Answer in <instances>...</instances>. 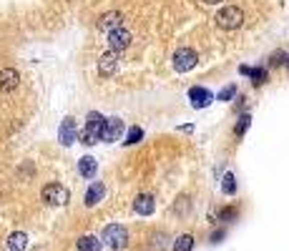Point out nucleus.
<instances>
[{
  "instance_id": "obj_1",
  "label": "nucleus",
  "mask_w": 289,
  "mask_h": 251,
  "mask_svg": "<svg viewBox=\"0 0 289 251\" xmlns=\"http://www.w3.org/2000/svg\"><path fill=\"white\" fill-rule=\"evenodd\" d=\"M214 21H216V26H219L221 31H236V28H241V23H244V13H241V8H236V6H226V8H221V11L214 16Z\"/></svg>"
},
{
  "instance_id": "obj_2",
  "label": "nucleus",
  "mask_w": 289,
  "mask_h": 251,
  "mask_svg": "<svg viewBox=\"0 0 289 251\" xmlns=\"http://www.w3.org/2000/svg\"><path fill=\"white\" fill-rule=\"evenodd\" d=\"M171 66L176 73H189L199 66V53L194 48H176V53L171 56Z\"/></svg>"
},
{
  "instance_id": "obj_3",
  "label": "nucleus",
  "mask_w": 289,
  "mask_h": 251,
  "mask_svg": "<svg viewBox=\"0 0 289 251\" xmlns=\"http://www.w3.org/2000/svg\"><path fill=\"white\" fill-rule=\"evenodd\" d=\"M41 198H43L48 206H63V203L71 198V193H68V188H66L63 183L51 181V183H46V186L41 188Z\"/></svg>"
},
{
  "instance_id": "obj_4",
  "label": "nucleus",
  "mask_w": 289,
  "mask_h": 251,
  "mask_svg": "<svg viewBox=\"0 0 289 251\" xmlns=\"http://www.w3.org/2000/svg\"><path fill=\"white\" fill-rule=\"evenodd\" d=\"M103 243L106 246H111V248H123L126 243H128V231H126V226H121V223H111V226H106L103 228Z\"/></svg>"
},
{
  "instance_id": "obj_5",
  "label": "nucleus",
  "mask_w": 289,
  "mask_h": 251,
  "mask_svg": "<svg viewBox=\"0 0 289 251\" xmlns=\"http://www.w3.org/2000/svg\"><path fill=\"white\" fill-rule=\"evenodd\" d=\"M78 126H76V118L73 116H66L63 118V123H61V128H58V141H61V146H73L76 143V138H78Z\"/></svg>"
},
{
  "instance_id": "obj_6",
  "label": "nucleus",
  "mask_w": 289,
  "mask_h": 251,
  "mask_svg": "<svg viewBox=\"0 0 289 251\" xmlns=\"http://www.w3.org/2000/svg\"><path fill=\"white\" fill-rule=\"evenodd\" d=\"M123 131H126V126H123V121L121 118H106V128H103V136H101V141L103 143H113V141H121V136H123Z\"/></svg>"
},
{
  "instance_id": "obj_7",
  "label": "nucleus",
  "mask_w": 289,
  "mask_h": 251,
  "mask_svg": "<svg viewBox=\"0 0 289 251\" xmlns=\"http://www.w3.org/2000/svg\"><path fill=\"white\" fill-rule=\"evenodd\" d=\"M131 33L126 31V28H118V31H111L108 33V48L113 51V53H118V51H126L128 46H131Z\"/></svg>"
},
{
  "instance_id": "obj_8",
  "label": "nucleus",
  "mask_w": 289,
  "mask_h": 251,
  "mask_svg": "<svg viewBox=\"0 0 289 251\" xmlns=\"http://www.w3.org/2000/svg\"><path fill=\"white\" fill-rule=\"evenodd\" d=\"M189 101H191L194 108H206V106H211L214 93L204 86H194V88H189Z\"/></svg>"
},
{
  "instance_id": "obj_9",
  "label": "nucleus",
  "mask_w": 289,
  "mask_h": 251,
  "mask_svg": "<svg viewBox=\"0 0 289 251\" xmlns=\"http://www.w3.org/2000/svg\"><path fill=\"white\" fill-rule=\"evenodd\" d=\"M133 211H136L138 216H151V213L156 211V198H154L151 193H138V196L133 198Z\"/></svg>"
},
{
  "instance_id": "obj_10",
  "label": "nucleus",
  "mask_w": 289,
  "mask_h": 251,
  "mask_svg": "<svg viewBox=\"0 0 289 251\" xmlns=\"http://www.w3.org/2000/svg\"><path fill=\"white\" fill-rule=\"evenodd\" d=\"M116 71H118V53H113V51L103 53V56L98 58V76L108 78V76H113Z\"/></svg>"
},
{
  "instance_id": "obj_11",
  "label": "nucleus",
  "mask_w": 289,
  "mask_h": 251,
  "mask_svg": "<svg viewBox=\"0 0 289 251\" xmlns=\"http://www.w3.org/2000/svg\"><path fill=\"white\" fill-rule=\"evenodd\" d=\"M21 83V73L16 68H3L0 71V93H11Z\"/></svg>"
},
{
  "instance_id": "obj_12",
  "label": "nucleus",
  "mask_w": 289,
  "mask_h": 251,
  "mask_svg": "<svg viewBox=\"0 0 289 251\" xmlns=\"http://www.w3.org/2000/svg\"><path fill=\"white\" fill-rule=\"evenodd\" d=\"M86 131H91L98 141H101V136H103V128H106V118L98 113V111H91L88 116H86V126H83Z\"/></svg>"
},
{
  "instance_id": "obj_13",
  "label": "nucleus",
  "mask_w": 289,
  "mask_h": 251,
  "mask_svg": "<svg viewBox=\"0 0 289 251\" xmlns=\"http://www.w3.org/2000/svg\"><path fill=\"white\" fill-rule=\"evenodd\" d=\"M103 196H106V186H103L101 181H96V183H91V186H88V191H86L83 201H86V206L91 208V206H98V203L103 201Z\"/></svg>"
},
{
  "instance_id": "obj_14",
  "label": "nucleus",
  "mask_w": 289,
  "mask_h": 251,
  "mask_svg": "<svg viewBox=\"0 0 289 251\" xmlns=\"http://www.w3.org/2000/svg\"><path fill=\"white\" fill-rule=\"evenodd\" d=\"M121 23H123V16H121V13H116V11H111V13L101 16V21H98V28H101V31H106V33H111V31H118V28H123Z\"/></svg>"
},
{
  "instance_id": "obj_15",
  "label": "nucleus",
  "mask_w": 289,
  "mask_h": 251,
  "mask_svg": "<svg viewBox=\"0 0 289 251\" xmlns=\"http://www.w3.org/2000/svg\"><path fill=\"white\" fill-rule=\"evenodd\" d=\"M76 248L78 251H101L103 248V238L101 236H93V233H86L76 241Z\"/></svg>"
},
{
  "instance_id": "obj_16",
  "label": "nucleus",
  "mask_w": 289,
  "mask_h": 251,
  "mask_svg": "<svg viewBox=\"0 0 289 251\" xmlns=\"http://www.w3.org/2000/svg\"><path fill=\"white\" fill-rule=\"evenodd\" d=\"M96 171H98V163H96L93 156H83V158L78 161V173H81L83 178H96Z\"/></svg>"
},
{
  "instance_id": "obj_17",
  "label": "nucleus",
  "mask_w": 289,
  "mask_h": 251,
  "mask_svg": "<svg viewBox=\"0 0 289 251\" xmlns=\"http://www.w3.org/2000/svg\"><path fill=\"white\" fill-rule=\"evenodd\" d=\"M26 243H28V236H26L23 231H16V233H11V238H8V246H11L13 251H23Z\"/></svg>"
},
{
  "instance_id": "obj_18",
  "label": "nucleus",
  "mask_w": 289,
  "mask_h": 251,
  "mask_svg": "<svg viewBox=\"0 0 289 251\" xmlns=\"http://www.w3.org/2000/svg\"><path fill=\"white\" fill-rule=\"evenodd\" d=\"M194 248V236L191 233H184L174 241V251H191Z\"/></svg>"
},
{
  "instance_id": "obj_19",
  "label": "nucleus",
  "mask_w": 289,
  "mask_h": 251,
  "mask_svg": "<svg viewBox=\"0 0 289 251\" xmlns=\"http://www.w3.org/2000/svg\"><path fill=\"white\" fill-rule=\"evenodd\" d=\"M221 191H224L226 196H234V193H236V178H234V173H224Z\"/></svg>"
},
{
  "instance_id": "obj_20",
  "label": "nucleus",
  "mask_w": 289,
  "mask_h": 251,
  "mask_svg": "<svg viewBox=\"0 0 289 251\" xmlns=\"http://www.w3.org/2000/svg\"><path fill=\"white\" fill-rule=\"evenodd\" d=\"M143 138V128H138V126H133L128 133H126V141H123V146H133V143H138Z\"/></svg>"
},
{
  "instance_id": "obj_21",
  "label": "nucleus",
  "mask_w": 289,
  "mask_h": 251,
  "mask_svg": "<svg viewBox=\"0 0 289 251\" xmlns=\"http://www.w3.org/2000/svg\"><path fill=\"white\" fill-rule=\"evenodd\" d=\"M249 78H251L254 86H264V83H266V68H251Z\"/></svg>"
},
{
  "instance_id": "obj_22",
  "label": "nucleus",
  "mask_w": 289,
  "mask_h": 251,
  "mask_svg": "<svg viewBox=\"0 0 289 251\" xmlns=\"http://www.w3.org/2000/svg\"><path fill=\"white\" fill-rule=\"evenodd\" d=\"M249 123H251V116H249V113H241V116H239V123L234 126V133H236V136H244L246 128H249Z\"/></svg>"
},
{
  "instance_id": "obj_23",
  "label": "nucleus",
  "mask_w": 289,
  "mask_h": 251,
  "mask_svg": "<svg viewBox=\"0 0 289 251\" xmlns=\"http://www.w3.org/2000/svg\"><path fill=\"white\" fill-rule=\"evenodd\" d=\"M236 96V83H229L226 88H221L219 93H216V101H231Z\"/></svg>"
},
{
  "instance_id": "obj_24",
  "label": "nucleus",
  "mask_w": 289,
  "mask_h": 251,
  "mask_svg": "<svg viewBox=\"0 0 289 251\" xmlns=\"http://www.w3.org/2000/svg\"><path fill=\"white\" fill-rule=\"evenodd\" d=\"M286 53L284 51H276V53H271V58H269V66L271 68H276V66H286Z\"/></svg>"
},
{
  "instance_id": "obj_25",
  "label": "nucleus",
  "mask_w": 289,
  "mask_h": 251,
  "mask_svg": "<svg viewBox=\"0 0 289 251\" xmlns=\"http://www.w3.org/2000/svg\"><path fill=\"white\" fill-rule=\"evenodd\" d=\"M78 141H81V143H86V146H93V143H96L98 138H96V136H93L91 131H86V128H81V133H78Z\"/></svg>"
},
{
  "instance_id": "obj_26",
  "label": "nucleus",
  "mask_w": 289,
  "mask_h": 251,
  "mask_svg": "<svg viewBox=\"0 0 289 251\" xmlns=\"http://www.w3.org/2000/svg\"><path fill=\"white\" fill-rule=\"evenodd\" d=\"M236 213H239V211H236L234 206L221 208V211H219V221H231V218H236Z\"/></svg>"
},
{
  "instance_id": "obj_27",
  "label": "nucleus",
  "mask_w": 289,
  "mask_h": 251,
  "mask_svg": "<svg viewBox=\"0 0 289 251\" xmlns=\"http://www.w3.org/2000/svg\"><path fill=\"white\" fill-rule=\"evenodd\" d=\"M219 238H224V228H221V231H214V233H211V241H214V243H219Z\"/></svg>"
},
{
  "instance_id": "obj_28",
  "label": "nucleus",
  "mask_w": 289,
  "mask_h": 251,
  "mask_svg": "<svg viewBox=\"0 0 289 251\" xmlns=\"http://www.w3.org/2000/svg\"><path fill=\"white\" fill-rule=\"evenodd\" d=\"M239 73H241V76H249L251 68H249V66H239Z\"/></svg>"
},
{
  "instance_id": "obj_29",
  "label": "nucleus",
  "mask_w": 289,
  "mask_h": 251,
  "mask_svg": "<svg viewBox=\"0 0 289 251\" xmlns=\"http://www.w3.org/2000/svg\"><path fill=\"white\" fill-rule=\"evenodd\" d=\"M201 3H206V6H216V3H221V0H201Z\"/></svg>"
},
{
  "instance_id": "obj_30",
  "label": "nucleus",
  "mask_w": 289,
  "mask_h": 251,
  "mask_svg": "<svg viewBox=\"0 0 289 251\" xmlns=\"http://www.w3.org/2000/svg\"><path fill=\"white\" fill-rule=\"evenodd\" d=\"M286 71H289V58H286Z\"/></svg>"
}]
</instances>
